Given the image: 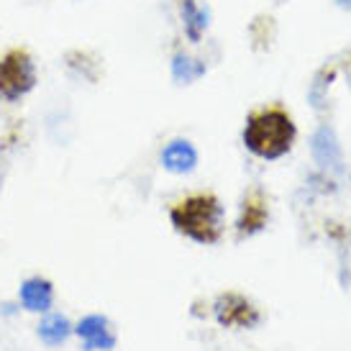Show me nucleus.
<instances>
[{
    "label": "nucleus",
    "instance_id": "f257e3e1",
    "mask_svg": "<svg viewBox=\"0 0 351 351\" xmlns=\"http://www.w3.org/2000/svg\"><path fill=\"white\" fill-rule=\"evenodd\" d=\"M169 221L177 234L195 244H218L223 236V205L213 193H195L172 205Z\"/></svg>",
    "mask_w": 351,
    "mask_h": 351
},
{
    "label": "nucleus",
    "instance_id": "7ed1b4c3",
    "mask_svg": "<svg viewBox=\"0 0 351 351\" xmlns=\"http://www.w3.org/2000/svg\"><path fill=\"white\" fill-rule=\"evenodd\" d=\"M36 85V64L26 49H8L0 57V98L19 100Z\"/></svg>",
    "mask_w": 351,
    "mask_h": 351
},
{
    "label": "nucleus",
    "instance_id": "6e6552de",
    "mask_svg": "<svg viewBox=\"0 0 351 351\" xmlns=\"http://www.w3.org/2000/svg\"><path fill=\"white\" fill-rule=\"evenodd\" d=\"M195 162H197L195 149L190 147V141H182V138L172 141V144L162 152V165H165L169 172H177V175L190 172V169L195 167Z\"/></svg>",
    "mask_w": 351,
    "mask_h": 351
},
{
    "label": "nucleus",
    "instance_id": "20e7f679",
    "mask_svg": "<svg viewBox=\"0 0 351 351\" xmlns=\"http://www.w3.org/2000/svg\"><path fill=\"white\" fill-rule=\"evenodd\" d=\"M213 315L223 328H256L262 323V313L241 293H221L213 302Z\"/></svg>",
    "mask_w": 351,
    "mask_h": 351
},
{
    "label": "nucleus",
    "instance_id": "f03ea898",
    "mask_svg": "<svg viewBox=\"0 0 351 351\" xmlns=\"http://www.w3.org/2000/svg\"><path fill=\"white\" fill-rule=\"evenodd\" d=\"M298 126L293 116L280 106L264 108L249 116L244 128V144L259 159H280L293 149Z\"/></svg>",
    "mask_w": 351,
    "mask_h": 351
},
{
    "label": "nucleus",
    "instance_id": "39448f33",
    "mask_svg": "<svg viewBox=\"0 0 351 351\" xmlns=\"http://www.w3.org/2000/svg\"><path fill=\"white\" fill-rule=\"evenodd\" d=\"M75 333L82 341V349L85 351H113L118 343V336L113 331V326L106 315H85L82 321L75 326Z\"/></svg>",
    "mask_w": 351,
    "mask_h": 351
},
{
    "label": "nucleus",
    "instance_id": "423d86ee",
    "mask_svg": "<svg viewBox=\"0 0 351 351\" xmlns=\"http://www.w3.org/2000/svg\"><path fill=\"white\" fill-rule=\"evenodd\" d=\"M267 221H269L267 195H264L259 187H254L252 193L244 197V203H241V215L236 221V234H239V239L259 234L264 226H267Z\"/></svg>",
    "mask_w": 351,
    "mask_h": 351
},
{
    "label": "nucleus",
    "instance_id": "1a4fd4ad",
    "mask_svg": "<svg viewBox=\"0 0 351 351\" xmlns=\"http://www.w3.org/2000/svg\"><path fill=\"white\" fill-rule=\"evenodd\" d=\"M36 333H39V339L47 343V346H62V343L75 333V328H72V323H69L64 315L49 313V315H44L41 323L36 326Z\"/></svg>",
    "mask_w": 351,
    "mask_h": 351
},
{
    "label": "nucleus",
    "instance_id": "0eeeda50",
    "mask_svg": "<svg viewBox=\"0 0 351 351\" xmlns=\"http://www.w3.org/2000/svg\"><path fill=\"white\" fill-rule=\"evenodd\" d=\"M21 302L31 313H47L54 302V285L44 277H29L21 285Z\"/></svg>",
    "mask_w": 351,
    "mask_h": 351
}]
</instances>
